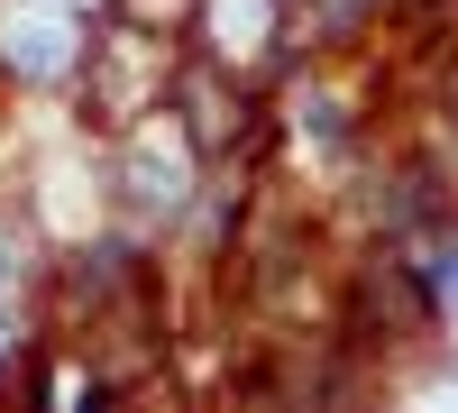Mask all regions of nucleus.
<instances>
[{
  "label": "nucleus",
  "instance_id": "obj_1",
  "mask_svg": "<svg viewBox=\"0 0 458 413\" xmlns=\"http://www.w3.org/2000/svg\"><path fill=\"white\" fill-rule=\"evenodd\" d=\"M10 65L19 73H64L73 65V28L64 19H19L10 28Z\"/></svg>",
  "mask_w": 458,
  "mask_h": 413
},
{
  "label": "nucleus",
  "instance_id": "obj_2",
  "mask_svg": "<svg viewBox=\"0 0 458 413\" xmlns=\"http://www.w3.org/2000/svg\"><path fill=\"white\" fill-rule=\"evenodd\" d=\"M129 184H138L147 211H174V202H183V157H174V147H138V157H129Z\"/></svg>",
  "mask_w": 458,
  "mask_h": 413
},
{
  "label": "nucleus",
  "instance_id": "obj_3",
  "mask_svg": "<svg viewBox=\"0 0 458 413\" xmlns=\"http://www.w3.org/2000/svg\"><path fill=\"white\" fill-rule=\"evenodd\" d=\"M10 257H19V248H10V239H0V294H10V276H19V267H10Z\"/></svg>",
  "mask_w": 458,
  "mask_h": 413
}]
</instances>
